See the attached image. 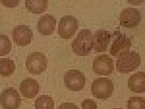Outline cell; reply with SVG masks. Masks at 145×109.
<instances>
[{
    "instance_id": "cell-1",
    "label": "cell",
    "mask_w": 145,
    "mask_h": 109,
    "mask_svg": "<svg viewBox=\"0 0 145 109\" xmlns=\"http://www.w3.org/2000/svg\"><path fill=\"white\" fill-rule=\"evenodd\" d=\"M73 52L78 55H86L94 47V36L91 31L82 29L72 40L71 44Z\"/></svg>"
},
{
    "instance_id": "cell-2",
    "label": "cell",
    "mask_w": 145,
    "mask_h": 109,
    "mask_svg": "<svg viewBox=\"0 0 145 109\" xmlns=\"http://www.w3.org/2000/svg\"><path fill=\"white\" fill-rule=\"evenodd\" d=\"M141 63V57L135 51H129L118 57L116 61L117 70L121 73H129L135 70Z\"/></svg>"
},
{
    "instance_id": "cell-3",
    "label": "cell",
    "mask_w": 145,
    "mask_h": 109,
    "mask_svg": "<svg viewBox=\"0 0 145 109\" xmlns=\"http://www.w3.org/2000/svg\"><path fill=\"white\" fill-rule=\"evenodd\" d=\"M91 90L93 95L97 98L106 99L113 94L114 84L106 77H97L93 80Z\"/></svg>"
},
{
    "instance_id": "cell-4",
    "label": "cell",
    "mask_w": 145,
    "mask_h": 109,
    "mask_svg": "<svg viewBox=\"0 0 145 109\" xmlns=\"http://www.w3.org/2000/svg\"><path fill=\"white\" fill-rule=\"evenodd\" d=\"M25 64L29 72L36 74L43 72L46 69L48 60L42 52H33L27 55Z\"/></svg>"
},
{
    "instance_id": "cell-5",
    "label": "cell",
    "mask_w": 145,
    "mask_h": 109,
    "mask_svg": "<svg viewBox=\"0 0 145 109\" xmlns=\"http://www.w3.org/2000/svg\"><path fill=\"white\" fill-rule=\"evenodd\" d=\"M79 27V21L72 15H65L61 18L58 24V34L61 38L70 39Z\"/></svg>"
},
{
    "instance_id": "cell-6",
    "label": "cell",
    "mask_w": 145,
    "mask_h": 109,
    "mask_svg": "<svg viewBox=\"0 0 145 109\" xmlns=\"http://www.w3.org/2000/svg\"><path fill=\"white\" fill-rule=\"evenodd\" d=\"M66 86L72 91L81 90L86 85V77L79 70H69L63 75Z\"/></svg>"
},
{
    "instance_id": "cell-7",
    "label": "cell",
    "mask_w": 145,
    "mask_h": 109,
    "mask_svg": "<svg viewBox=\"0 0 145 109\" xmlns=\"http://www.w3.org/2000/svg\"><path fill=\"white\" fill-rule=\"evenodd\" d=\"M0 103L4 109H18L21 104V98L16 89L8 87L1 93Z\"/></svg>"
},
{
    "instance_id": "cell-8",
    "label": "cell",
    "mask_w": 145,
    "mask_h": 109,
    "mask_svg": "<svg viewBox=\"0 0 145 109\" xmlns=\"http://www.w3.org/2000/svg\"><path fill=\"white\" fill-rule=\"evenodd\" d=\"M114 69V61L109 54H99L93 61V70L101 75H109Z\"/></svg>"
},
{
    "instance_id": "cell-9",
    "label": "cell",
    "mask_w": 145,
    "mask_h": 109,
    "mask_svg": "<svg viewBox=\"0 0 145 109\" xmlns=\"http://www.w3.org/2000/svg\"><path fill=\"white\" fill-rule=\"evenodd\" d=\"M141 20V14L135 8H125L120 14V22L125 27H134L139 24Z\"/></svg>"
},
{
    "instance_id": "cell-10",
    "label": "cell",
    "mask_w": 145,
    "mask_h": 109,
    "mask_svg": "<svg viewBox=\"0 0 145 109\" xmlns=\"http://www.w3.org/2000/svg\"><path fill=\"white\" fill-rule=\"evenodd\" d=\"M14 41L20 46H24L31 43L33 33L28 26L24 24L17 25L12 32Z\"/></svg>"
},
{
    "instance_id": "cell-11",
    "label": "cell",
    "mask_w": 145,
    "mask_h": 109,
    "mask_svg": "<svg viewBox=\"0 0 145 109\" xmlns=\"http://www.w3.org/2000/svg\"><path fill=\"white\" fill-rule=\"evenodd\" d=\"M131 46V39L125 34H120L111 44L110 52L113 56H120L121 54L129 52Z\"/></svg>"
},
{
    "instance_id": "cell-12",
    "label": "cell",
    "mask_w": 145,
    "mask_h": 109,
    "mask_svg": "<svg viewBox=\"0 0 145 109\" xmlns=\"http://www.w3.org/2000/svg\"><path fill=\"white\" fill-rule=\"evenodd\" d=\"M20 91L25 98H33L39 92V83L36 79L27 77L20 83Z\"/></svg>"
},
{
    "instance_id": "cell-13",
    "label": "cell",
    "mask_w": 145,
    "mask_h": 109,
    "mask_svg": "<svg viewBox=\"0 0 145 109\" xmlns=\"http://www.w3.org/2000/svg\"><path fill=\"white\" fill-rule=\"evenodd\" d=\"M94 36V48L97 52H104L108 48L110 42L111 34L106 30H99L93 34Z\"/></svg>"
},
{
    "instance_id": "cell-14",
    "label": "cell",
    "mask_w": 145,
    "mask_h": 109,
    "mask_svg": "<svg viewBox=\"0 0 145 109\" xmlns=\"http://www.w3.org/2000/svg\"><path fill=\"white\" fill-rule=\"evenodd\" d=\"M56 24V18L49 14H45L39 18L37 28L43 35H49L54 32Z\"/></svg>"
},
{
    "instance_id": "cell-15",
    "label": "cell",
    "mask_w": 145,
    "mask_h": 109,
    "mask_svg": "<svg viewBox=\"0 0 145 109\" xmlns=\"http://www.w3.org/2000/svg\"><path fill=\"white\" fill-rule=\"evenodd\" d=\"M128 86L134 93H144L145 72L138 71L131 75L128 79Z\"/></svg>"
},
{
    "instance_id": "cell-16",
    "label": "cell",
    "mask_w": 145,
    "mask_h": 109,
    "mask_svg": "<svg viewBox=\"0 0 145 109\" xmlns=\"http://www.w3.org/2000/svg\"><path fill=\"white\" fill-rule=\"evenodd\" d=\"M47 0H27L25 5L32 13H42L47 8Z\"/></svg>"
},
{
    "instance_id": "cell-17",
    "label": "cell",
    "mask_w": 145,
    "mask_h": 109,
    "mask_svg": "<svg viewBox=\"0 0 145 109\" xmlns=\"http://www.w3.org/2000/svg\"><path fill=\"white\" fill-rule=\"evenodd\" d=\"M16 64L14 61L8 58L0 59V75L8 77L14 72Z\"/></svg>"
},
{
    "instance_id": "cell-18",
    "label": "cell",
    "mask_w": 145,
    "mask_h": 109,
    "mask_svg": "<svg viewBox=\"0 0 145 109\" xmlns=\"http://www.w3.org/2000/svg\"><path fill=\"white\" fill-rule=\"evenodd\" d=\"M35 109H54V100L50 95H39L35 101Z\"/></svg>"
},
{
    "instance_id": "cell-19",
    "label": "cell",
    "mask_w": 145,
    "mask_h": 109,
    "mask_svg": "<svg viewBox=\"0 0 145 109\" xmlns=\"http://www.w3.org/2000/svg\"><path fill=\"white\" fill-rule=\"evenodd\" d=\"M128 109H145V99L140 96L130 97L127 103Z\"/></svg>"
},
{
    "instance_id": "cell-20",
    "label": "cell",
    "mask_w": 145,
    "mask_h": 109,
    "mask_svg": "<svg viewBox=\"0 0 145 109\" xmlns=\"http://www.w3.org/2000/svg\"><path fill=\"white\" fill-rule=\"evenodd\" d=\"M11 49V43L8 36L0 34V56L8 54Z\"/></svg>"
},
{
    "instance_id": "cell-21",
    "label": "cell",
    "mask_w": 145,
    "mask_h": 109,
    "mask_svg": "<svg viewBox=\"0 0 145 109\" xmlns=\"http://www.w3.org/2000/svg\"><path fill=\"white\" fill-rule=\"evenodd\" d=\"M82 109H97V103L93 99L86 98L82 102Z\"/></svg>"
},
{
    "instance_id": "cell-22",
    "label": "cell",
    "mask_w": 145,
    "mask_h": 109,
    "mask_svg": "<svg viewBox=\"0 0 145 109\" xmlns=\"http://www.w3.org/2000/svg\"><path fill=\"white\" fill-rule=\"evenodd\" d=\"M57 109H79V108L72 102H63L59 105Z\"/></svg>"
},
{
    "instance_id": "cell-23",
    "label": "cell",
    "mask_w": 145,
    "mask_h": 109,
    "mask_svg": "<svg viewBox=\"0 0 145 109\" xmlns=\"http://www.w3.org/2000/svg\"><path fill=\"white\" fill-rule=\"evenodd\" d=\"M5 6L7 7H15L19 3L18 1H11V0H6V1H1Z\"/></svg>"
},
{
    "instance_id": "cell-24",
    "label": "cell",
    "mask_w": 145,
    "mask_h": 109,
    "mask_svg": "<svg viewBox=\"0 0 145 109\" xmlns=\"http://www.w3.org/2000/svg\"><path fill=\"white\" fill-rule=\"evenodd\" d=\"M113 109H122V108H113Z\"/></svg>"
}]
</instances>
